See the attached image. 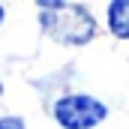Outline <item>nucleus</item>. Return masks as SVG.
Listing matches in <instances>:
<instances>
[{"label":"nucleus","mask_w":129,"mask_h":129,"mask_svg":"<svg viewBox=\"0 0 129 129\" xmlns=\"http://www.w3.org/2000/svg\"><path fill=\"white\" fill-rule=\"evenodd\" d=\"M39 24L51 39L63 45H84L96 36V21L78 3H39Z\"/></svg>","instance_id":"1"},{"label":"nucleus","mask_w":129,"mask_h":129,"mask_svg":"<svg viewBox=\"0 0 129 129\" xmlns=\"http://www.w3.org/2000/svg\"><path fill=\"white\" fill-rule=\"evenodd\" d=\"M108 27L114 36L129 39V0H117L108 6Z\"/></svg>","instance_id":"3"},{"label":"nucleus","mask_w":129,"mask_h":129,"mask_svg":"<svg viewBox=\"0 0 129 129\" xmlns=\"http://www.w3.org/2000/svg\"><path fill=\"white\" fill-rule=\"evenodd\" d=\"M0 21H3V6H0Z\"/></svg>","instance_id":"5"},{"label":"nucleus","mask_w":129,"mask_h":129,"mask_svg":"<svg viewBox=\"0 0 129 129\" xmlns=\"http://www.w3.org/2000/svg\"><path fill=\"white\" fill-rule=\"evenodd\" d=\"M0 93H3V84H0Z\"/></svg>","instance_id":"6"},{"label":"nucleus","mask_w":129,"mask_h":129,"mask_svg":"<svg viewBox=\"0 0 129 129\" xmlns=\"http://www.w3.org/2000/svg\"><path fill=\"white\" fill-rule=\"evenodd\" d=\"M0 129H24V120L21 117H3L0 120Z\"/></svg>","instance_id":"4"},{"label":"nucleus","mask_w":129,"mask_h":129,"mask_svg":"<svg viewBox=\"0 0 129 129\" xmlns=\"http://www.w3.org/2000/svg\"><path fill=\"white\" fill-rule=\"evenodd\" d=\"M108 108L93 96H63L54 105V117L63 129H93L105 120Z\"/></svg>","instance_id":"2"}]
</instances>
